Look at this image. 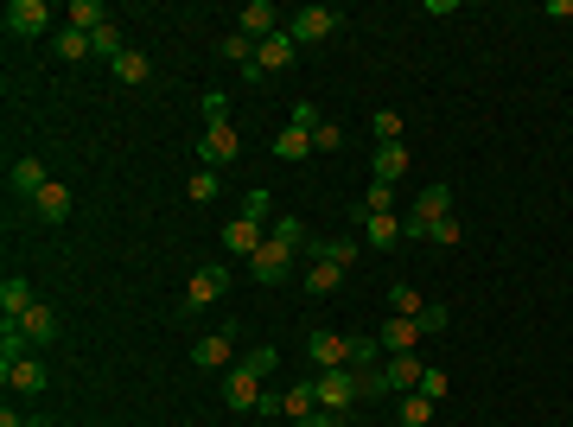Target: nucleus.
Returning <instances> with one entry per match:
<instances>
[{
	"label": "nucleus",
	"instance_id": "nucleus-1",
	"mask_svg": "<svg viewBox=\"0 0 573 427\" xmlns=\"http://www.w3.org/2000/svg\"><path fill=\"white\" fill-rule=\"evenodd\" d=\"M446 217H453V185L433 179V185H421V198H414V211H408V236H427L433 224H446Z\"/></svg>",
	"mask_w": 573,
	"mask_h": 427
},
{
	"label": "nucleus",
	"instance_id": "nucleus-2",
	"mask_svg": "<svg viewBox=\"0 0 573 427\" xmlns=\"http://www.w3.org/2000/svg\"><path fill=\"white\" fill-rule=\"evenodd\" d=\"M338 20H344L338 7H300V13L287 20V39L300 45V51H306V45H325V39L338 32Z\"/></svg>",
	"mask_w": 573,
	"mask_h": 427
},
{
	"label": "nucleus",
	"instance_id": "nucleus-3",
	"mask_svg": "<svg viewBox=\"0 0 573 427\" xmlns=\"http://www.w3.org/2000/svg\"><path fill=\"white\" fill-rule=\"evenodd\" d=\"M312 389H319V408H325V415H344V408L363 402L357 370H319V377H312Z\"/></svg>",
	"mask_w": 573,
	"mask_h": 427
},
{
	"label": "nucleus",
	"instance_id": "nucleus-4",
	"mask_svg": "<svg viewBox=\"0 0 573 427\" xmlns=\"http://www.w3.org/2000/svg\"><path fill=\"white\" fill-rule=\"evenodd\" d=\"M293 58H300V45H293V39H287V26H281L274 39L255 45V71H242V77L262 83V77H274V71H293Z\"/></svg>",
	"mask_w": 573,
	"mask_h": 427
},
{
	"label": "nucleus",
	"instance_id": "nucleus-5",
	"mask_svg": "<svg viewBox=\"0 0 573 427\" xmlns=\"http://www.w3.org/2000/svg\"><path fill=\"white\" fill-rule=\"evenodd\" d=\"M255 402H262V377H255L249 364L223 370V408H230V415H255Z\"/></svg>",
	"mask_w": 573,
	"mask_h": 427
},
{
	"label": "nucleus",
	"instance_id": "nucleus-6",
	"mask_svg": "<svg viewBox=\"0 0 573 427\" xmlns=\"http://www.w3.org/2000/svg\"><path fill=\"white\" fill-rule=\"evenodd\" d=\"M230 294V268L223 262H204L198 275L185 281V313H198V306H211V300H223Z\"/></svg>",
	"mask_w": 573,
	"mask_h": 427
},
{
	"label": "nucleus",
	"instance_id": "nucleus-7",
	"mask_svg": "<svg viewBox=\"0 0 573 427\" xmlns=\"http://www.w3.org/2000/svg\"><path fill=\"white\" fill-rule=\"evenodd\" d=\"M242 153V134H236V122H217V128H204V141H198V160L211 166V173H223Z\"/></svg>",
	"mask_w": 573,
	"mask_h": 427
},
{
	"label": "nucleus",
	"instance_id": "nucleus-8",
	"mask_svg": "<svg viewBox=\"0 0 573 427\" xmlns=\"http://www.w3.org/2000/svg\"><path fill=\"white\" fill-rule=\"evenodd\" d=\"M249 275L262 281V287H281V281L293 275V249H281V243H274V236H268V243L249 255Z\"/></svg>",
	"mask_w": 573,
	"mask_h": 427
},
{
	"label": "nucleus",
	"instance_id": "nucleus-9",
	"mask_svg": "<svg viewBox=\"0 0 573 427\" xmlns=\"http://www.w3.org/2000/svg\"><path fill=\"white\" fill-rule=\"evenodd\" d=\"M306 357H312V370H351V338L344 332H312Z\"/></svg>",
	"mask_w": 573,
	"mask_h": 427
},
{
	"label": "nucleus",
	"instance_id": "nucleus-10",
	"mask_svg": "<svg viewBox=\"0 0 573 427\" xmlns=\"http://www.w3.org/2000/svg\"><path fill=\"white\" fill-rule=\"evenodd\" d=\"M45 26H51L45 0H7V32H13V39H39Z\"/></svg>",
	"mask_w": 573,
	"mask_h": 427
},
{
	"label": "nucleus",
	"instance_id": "nucleus-11",
	"mask_svg": "<svg viewBox=\"0 0 573 427\" xmlns=\"http://www.w3.org/2000/svg\"><path fill=\"white\" fill-rule=\"evenodd\" d=\"M191 364L198 370H236V332H211L191 345Z\"/></svg>",
	"mask_w": 573,
	"mask_h": 427
},
{
	"label": "nucleus",
	"instance_id": "nucleus-12",
	"mask_svg": "<svg viewBox=\"0 0 573 427\" xmlns=\"http://www.w3.org/2000/svg\"><path fill=\"white\" fill-rule=\"evenodd\" d=\"M236 32H249L255 45L274 39V32H281V7H274V0H249V7L236 13Z\"/></svg>",
	"mask_w": 573,
	"mask_h": 427
},
{
	"label": "nucleus",
	"instance_id": "nucleus-13",
	"mask_svg": "<svg viewBox=\"0 0 573 427\" xmlns=\"http://www.w3.org/2000/svg\"><path fill=\"white\" fill-rule=\"evenodd\" d=\"M0 377H7V389H13V396H45L51 370L39 364V357H20V364H7V370H0Z\"/></svg>",
	"mask_w": 573,
	"mask_h": 427
},
{
	"label": "nucleus",
	"instance_id": "nucleus-14",
	"mask_svg": "<svg viewBox=\"0 0 573 427\" xmlns=\"http://www.w3.org/2000/svg\"><path fill=\"white\" fill-rule=\"evenodd\" d=\"M71 204H77V198H71V185H64V179H51L45 192L32 198V217H39V224H64V217H71Z\"/></svg>",
	"mask_w": 573,
	"mask_h": 427
},
{
	"label": "nucleus",
	"instance_id": "nucleus-15",
	"mask_svg": "<svg viewBox=\"0 0 573 427\" xmlns=\"http://www.w3.org/2000/svg\"><path fill=\"white\" fill-rule=\"evenodd\" d=\"M262 243H268V236H262V217H236V224H223V249L242 255V262H249Z\"/></svg>",
	"mask_w": 573,
	"mask_h": 427
},
{
	"label": "nucleus",
	"instance_id": "nucleus-16",
	"mask_svg": "<svg viewBox=\"0 0 573 427\" xmlns=\"http://www.w3.org/2000/svg\"><path fill=\"white\" fill-rule=\"evenodd\" d=\"M421 332H427L421 319H395V313H389L376 338H382V351H389V357H402V351H414V345H421Z\"/></svg>",
	"mask_w": 573,
	"mask_h": 427
},
{
	"label": "nucleus",
	"instance_id": "nucleus-17",
	"mask_svg": "<svg viewBox=\"0 0 573 427\" xmlns=\"http://www.w3.org/2000/svg\"><path fill=\"white\" fill-rule=\"evenodd\" d=\"M32 306H39V300H32V281H26V275H7V281H0V313H7V326H20Z\"/></svg>",
	"mask_w": 573,
	"mask_h": 427
},
{
	"label": "nucleus",
	"instance_id": "nucleus-18",
	"mask_svg": "<svg viewBox=\"0 0 573 427\" xmlns=\"http://www.w3.org/2000/svg\"><path fill=\"white\" fill-rule=\"evenodd\" d=\"M357 224H363V243H370L376 255H389V249L408 236V224H402V217H357Z\"/></svg>",
	"mask_w": 573,
	"mask_h": 427
},
{
	"label": "nucleus",
	"instance_id": "nucleus-19",
	"mask_svg": "<svg viewBox=\"0 0 573 427\" xmlns=\"http://www.w3.org/2000/svg\"><path fill=\"white\" fill-rule=\"evenodd\" d=\"M45 185H51V173H45V160H32V153H26V160H13V192H20L26 204L39 198Z\"/></svg>",
	"mask_w": 573,
	"mask_h": 427
},
{
	"label": "nucleus",
	"instance_id": "nucleus-20",
	"mask_svg": "<svg viewBox=\"0 0 573 427\" xmlns=\"http://www.w3.org/2000/svg\"><path fill=\"white\" fill-rule=\"evenodd\" d=\"M319 255V262H338V268H351L357 262V236H312V249H306V262Z\"/></svg>",
	"mask_w": 573,
	"mask_h": 427
},
{
	"label": "nucleus",
	"instance_id": "nucleus-21",
	"mask_svg": "<svg viewBox=\"0 0 573 427\" xmlns=\"http://www.w3.org/2000/svg\"><path fill=\"white\" fill-rule=\"evenodd\" d=\"M300 281H306V294H312V300H325V294H338V281H344V268H338V262H319V255H312V262H306V275H300Z\"/></svg>",
	"mask_w": 573,
	"mask_h": 427
},
{
	"label": "nucleus",
	"instance_id": "nucleus-22",
	"mask_svg": "<svg viewBox=\"0 0 573 427\" xmlns=\"http://www.w3.org/2000/svg\"><path fill=\"white\" fill-rule=\"evenodd\" d=\"M64 26L71 32H102L109 26V7H102V0H71V7H64Z\"/></svg>",
	"mask_w": 573,
	"mask_h": 427
},
{
	"label": "nucleus",
	"instance_id": "nucleus-23",
	"mask_svg": "<svg viewBox=\"0 0 573 427\" xmlns=\"http://www.w3.org/2000/svg\"><path fill=\"white\" fill-rule=\"evenodd\" d=\"M370 173H376V185H395L408 173V147L402 141H389V147H376V160H370Z\"/></svg>",
	"mask_w": 573,
	"mask_h": 427
},
{
	"label": "nucleus",
	"instance_id": "nucleus-24",
	"mask_svg": "<svg viewBox=\"0 0 573 427\" xmlns=\"http://www.w3.org/2000/svg\"><path fill=\"white\" fill-rule=\"evenodd\" d=\"M51 51H58V64H83V58H96V51H90V32H71V26L51 32Z\"/></svg>",
	"mask_w": 573,
	"mask_h": 427
},
{
	"label": "nucleus",
	"instance_id": "nucleus-25",
	"mask_svg": "<svg viewBox=\"0 0 573 427\" xmlns=\"http://www.w3.org/2000/svg\"><path fill=\"white\" fill-rule=\"evenodd\" d=\"M427 306H433V300H421V287H408V281L389 287V313H395V319H427Z\"/></svg>",
	"mask_w": 573,
	"mask_h": 427
},
{
	"label": "nucleus",
	"instance_id": "nucleus-26",
	"mask_svg": "<svg viewBox=\"0 0 573 427\" xmlns=\"http://www.w3.org/2000/svg\"><path fill=\"white\" fill-rule=\"evenodd\" d=\"M217 51H223V64H242V71H255V39H249V32H223V39H217Z\"/></svg>",
	"mask_w": 573,
	"mask_h": 427
},
{
	"label": "nucleus",
	"instance_id": "nucleus-27",
	"mask_svg": "<svg viewBox=\"0 0 573 427\" xmlns=\"http://www.w3.org/2000/svg\"><path fill=\"white\" fill-rule=\"evenodd\" d=\"M20 332L32 338V345H51V338H58V313H51V306L39 300V306H32V313L20 319Z\"/></svg>",
	"mask_w": 573,
	"mask_h": 427
},
{
	"label": "nucleus",
	"instance_id": "nucleus-28",
	"mask_svg": "<svg viewBox=\"0 0 573 427\" xmlns=\"http://www.w3.org/2000/svg\"><path fill=\"white\" fill-rule=\"evenodd\" d=\"M153 77V64H147V51H121V58H115V83H128V90H134V83H147Z\"/></svg>",
	"mask_w": 573,
	"mask_h": 427
},
{
	"label": "nucleus",
	"instance_id": "nucleus-29",
	"mask_svg": "<svg viewBox=\"0 0 573 427\" xmlns=\"http://www.w3.org/2000/svg\"><path fill=\"white\" fill-rule=\"evenodd\" d=\"M274 153H281V160H312V134L287 122L281 134H274Z\"/></svg>",
	"mask_w": 573,
	"mask_h": 427
},
{
	"label": "nucleus",
	"instance_id": "nucleus-30",
	"mask_svg": "<svg viewBox=\"0 0 573 427\" xmlns=\"http://www.w3.org/2000/svg\"><path fill=\"white\" fill-rule=\"evenodd\" d=\"M382 357H389V351H382L376 332H357V338H351V370H376Z\"/></svg>",
	"mask_w": 573,
	"mask_h": 427
},
{
	"label": "nucleus",
	"instance_id": "nucleus-31",
	"mask_svg": "<svg viewBox=\"0 0 573 427\" xmlns=\"http://www.w3.org/2000/svg\"><path fill=\"white\" fill-rule=\"evenodd\" d=\"M312 408H319V389H312V383H293L287 396H281V415H287V421H300V415H312Z\"/></svg>",
	"mask_w": 573,
	"mask_h": 427
},
{
	"label": "nucleus",
	"instance_id": "nucleus-32",
	"mask_svg": "<svg viewBox=\"0 0 573 427\" xmlns=\"http://www.w3.org/2000/svg\"><path fill=\"white\" fill-rule=\"evenodd\" d=\"M268 236H274L281 249H293V255H306V249H312V236H306V224H300V217H281V224H274Z\"/></svg>",
	"mask_w": 573,
	"mask_h": 427
},
{
	"label": "nucleus",
	"instance_id": "nucleus-33",
	"mask_svg": "<svg viewBox=\"0 0 573 427\" xmlns=\"http://www.w3.org/2000/svg\"><path fill=\"white\" fill-rule=\"evenodd\" d=\"M357 217H395V185H370L357 204Z\"/></svg>",
	"mask_w": 573,
	"mask_h": 427
},
{
	"label": "nucleus",
	"instance_id": "nucleus-34",
	"mask_svg": "<svg viewBox=\"0 0 573 427\" xmlns=\"http://www.w3.org/2000/svg\"><path fill=\"white\" fill-rule=\"evenodd\" d=\"M90 51H96V58H109V64H115L121 51H128V39H121V26L109 20V26H102V32H90Z\"/></svg>",
	"mask_w": 573,
	"mask_h": 427
},
{
	"label": "nucleus",
	"instance_id": "nucleus-35",
	"mask_svg": "<svg viewBox=\"0 0 573 427\" xmlns=\"http://www.w3.org/2000/svg\"><path fill=\"white\" fill-rule=\"evenodd\" d=\"M395 415H402V427H427V421H433V402L421 396V389H408V396H402V408H395Z\"/></svg>",
	"mask_w": 573,
	"mask_h": 427
},
{
	"label": "nucleus",
	"instance_id": "nucleus-36",
	"mask_svg": "<svg viewBox=\"0 0 573 427\" xmlns=\"http://www.w3.org/2000/svg\"><path fill=\"white\" fill-rule=\"evenodd\" d=\"M20 357H32V338H26L20 326H7V332H0V370L20 364Z\"/></svg>",
	"mask_w": 573,
	"mask_h": 427
},
{
	"label": "nucleus",
	"instance_id": "nucleus-37",
	"mask_svg": "<svg viewBox=\"0 0 573 427\" xmlns=\"http://www.w3.org/2000/svg\"><path fill=\"white\" fill-rule=\"evenodd\" d=\"M402 128H408V122H402L395 109H376V115H370V134H376L382 147H389V141H402Z\"/></svg>",
	"mask_w": 573,
	"mask_h": 427
},
{
	"label": "nucleus",
	"instance_id": "nucleus-38",
	"mask_svg": "<svg viewBox=\"0 0 573 427\" xmlns=\"http://www.w3.org/2000/svg\"><path fill=\"white\" fill-rule=\"evenodd\" d=\"M217 185H223V173H211V166H204V173H191L185 192H191V204H211V198H217Z\"/></svg>",
	"mask_w": 573,
	"mask_h": 427
},
{
	"label": "nucleus",
	"instance_id": "nucleus-39",
	"mask_svg": "<svg viewBox=\"0 0 573 427\" xmlns=\"http://www.w3.org/2000/svg\"><path fill=\"white\" fill-rule=\"evenodd\" d=\"M446 389H453V377L427 364V370H421V396H427V402H446Z\"/></svg>",
	"mask_w": 573,
	"mask_h": 427
},
{
	"label": "nucleus",
	"instance_id": "nucleus-40",
	"mask_svg": "<svg viewBox=\"0 0 573 427\" xmlns=\"http://www.w3.org/2000/svg\"><path fill=\"white\" fill-rule=\"evenodd\" d=\"M344 147V128L338 122H319V128H312V153H338Z\"/></svg>",
	"mask_w": 573,
	"mask_h": 427
},
{
	"label": "nucleus",
	"instance_id": "nucleus-41",
	"mask_svg": "<svg viewBox=\"0 0 573 427\" xmlns=\"http://www.w3.org/2000/svg\"><path fill=\"white\" fill-rule=\"evenodd\" d=\"M204 122H230V96H223V90H204Z\"/></svg>",
	"mask_w": 573,
	"mask_h": 427
},
{
	"label": "nucleus",
	"instance_id": "nucleus-42",
	"mask_svg": "<svg viewBox=\"0 0 573 427\" xmlns=\"http://www.w3.org/2000/svg\"><path fill=\"white\" fill-rule=\"evenodd\" d=\"M319 122H325V115L312 109V102H293V128H306V134H312V128H319Z\"/></svg>",
	"mask_w": 573,
	"mask_h": 427
},
{
	"label": "nucleus",
	"instance_id": "nucleus-43",
	"mask_svg": "<svg viewBox=\"0 0 573 427\" xmlns=\"http://www.w3.org/2000/svg\"><path fill=\"white\" fill-rule=\"evenodd\" d=\"M427 243H440V249H453V243H459V224H453V217H446V224H433V230H427Z\"/></svg>",
	"mask_w": 573,
	"mask_h": 427
},
{
	"label": "nucleus",
	"instance_id": "nucleus-44",
	"mask_svg": "<svg viewBox=\"0 0 573 427\" xmlns=\"http://www.w3.org/2000/svg\"><path fill=\"white\" fill-rule=\"evenodd\" d=\"M242 217H268V192H249V198H242Z\"/></svg>",
	"mask_w": 573,
	"mask_h": 427
},
{
	"label": "nucleus",
	"instance_id": "nucleus-45",
	"mask_svg": "<svg viewBox=\"0 0 573 427\" xmlns=\"http://www.w3.org/2000/svg\"><path fill=\"white\" fill-rule=\"evenodd\" d=\"M293 427H338V415H325V408H312V415H300Z\"/></svg>",
	"mask_w": 573,
	"mask_h": 427
},
{
	"label": "nucleus",
	"instance_id": "nucleus-46",
	"mask_svg": "<svg viewBox=\"0 0 573 427\" xmlns=\"http://www.w3.org/2000/svg\"><path fill=\"white\" fill-rule=\"evenodd\" d=\"M26 427H58V421H51V415H26Z\"/></svg>",
	"mask_w": 573,
	"mask_h": 427
}]
</instances>
